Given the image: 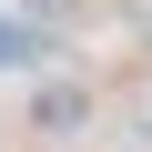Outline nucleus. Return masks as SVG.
<instances>
[{
	"label": "nucleus",
	"instance_id": "obj_2",
	"mask_svg": "<svg viewBox=\"0 0 152 152\" xmlns=\"http://www.w3.org/2000/svg\"><path fill=\"white\" fill-rule=\"evenodd\" d=\"M31 122H41V132H81V122H91V91L51 81V91H31Z\"/></svg>",
	"mask_w": 152,
	"mask_h": 152
},
{
	"label": "nucleus",
	"instance_id": "obj_3",
	"mask_svg": "<svg viewBox=\"0 0 152 152\" xmlns=\"http://www.w3.org/2000/svg\"><path fill=\"white\" fill-rule=\"evenodd\" d=\"M132 152H152V102H142V112H132Z\"/></svg>",
	"mask_w": 152,
	"mask_h": 152
},
{
	"label": "nucleus",
	"instance_id": "obj_1",
	"mask_svg": "<svg viewBox=\"0 0 152 152\" xmlns=\"http://www.w3.org/2000/svg\"><path fill=\"white\" fill-rule=\"evenodd\" d=\"M51 61V31L41 20H10V10H0V71H41Z\"/></svg>",
	"mask_w": 152,
	"mask_h": 152
},
{
	"label": "nucleus",
	"instance_id": "obj_4",
	"mask_svg": "<svg viewBox=\"0 0 152 152\" xmlns=\"http://www.w3.org/2000/svg\"><path fill=\"white\" fill-rule=\"evenodd\" d=\"M20 10H71V0H20Z\"/></svg>",
	"mask_w": 152,
	"mask_h": 152
}]
</instances>
